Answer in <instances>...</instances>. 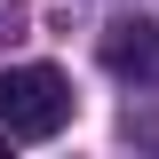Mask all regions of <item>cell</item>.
Segmentation results:
<instances>
[{
	"label": "cell",
	"mask_w": 159,
	"mask_h": 159,
	"mask_svg": "<svg viewBox=\"0 0 159 159\" xmlns=\"http://www.w3.org/2000/svg\"><path fill=\"white\" fill-rule=\"evenodd\" d=\"M8 143H16V135H8V127H0V151H8Z\"/></svg>",
	"instance_id": "277c9868"
},
{
	"label": "cell",
	"mask_w": 159,
	"mask_h": 159,
	"mask_svg": "<svg viewBox=\"0 0 159 159\" xmlns=\"http://www.w3.org/2000/svg\"><path fill=\"white\" fill-rule=\"evenodd\" d=\"M103 64L119 80H135V88H159V24L151 16H127L103 32Z\"/></svg>",
	"instance_id": "7a4b0ae2"
},
{
	"label": "cell",
	"mask_w": 159,
	"mask_h": 159,
	"mask_svg": "<svg viewBox=\"0 0 159 159\" xmlns=\"http://www.w3.org/2000/svg\"><path fill=\"white\" fill-rule=\"evenodd\" d=\"M127 135H135V143H151V151H159V119H151V111H143V119L127 111Z\"/></svg>",
	"instance_id": "3957f363"
},
{
	"label": "cell",
	"mask_w": 159,
	"mask_h": 159,
	"mask_svg": "<svg viewBox=\"0 0 159 159\" xmlns=\"http://www.w3.org/2000/svg\"><path fill=\"white\" fill-rule=\"evenodd\" d=\"M0 127L16 143H48L72 127V80L56 64H8L0 72Z\"/></svg>",
	"instance_id": "6da1fadb"
}]
</instances>
